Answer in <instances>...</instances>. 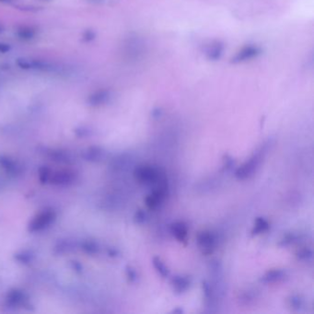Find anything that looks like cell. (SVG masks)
<instances>
[{"label": "cell", "instance_id": "1", "mask_svg": "<svg viewBox=\"0 0 314 314\" xmlns=\"http://www.w3.org/2000/svg\"><path fill=\"white\" fill-rule=\"evenodd\" d=\"M271 144L272 143L269 140L262 145L261 148H259L249 160H246L243 165H241L235 171V177L238 180H246L256 173L257 169L260 166L265 153H267Z\"/></svg>", "mask_w": 314, "mask_h": 314}, {"label": "cell", "instance_id": "2", "mask_svg": "<svg viewBox=\"0 0 314 314\" xmlns=\"http://www.w3.org/2000/svg\"><path fill=\"white\" fill-rule=\"evenodd\" d=\"M135 179L143 185L157 186L166 182V175L160 168L149 165L141 164L136 167L134 171Z\"/></svg>", "mask_w": 314, "mask_h": 314}, {"label": "cell", "instance_id": "3", "mask_svg": "<svg viewBox=\"0 0 314 314\" xmlns=\"http://www.w3.org/2000/svg\"><path fill=\"white\" fill-rule=\"evenodd\" d=\"M196 243L203 254L209 255L216 249L218 244L217 235L210 231H200L196 236Z\"/></svg>", "mask_w": 314, "mask_h": 314}, {"label": "cell", "instance_id": "4", "mask_svg": "<svg viewBox=\"0 0 314 314\" xmlns=\"http://www.w3.org/2000/svg\"><path fill=\"white\" fill-rule=\"evenodd\" d=\"M260 54H261V49L256 45H246L240 51H238L236 55L231 58V62L233 64L245 63L258 58Z\"/></svg>", "mask_w": 314, "mask_h": 314}, {"label": "cell", "instance_id": "5", "mask_svg": "<svg viewBox=\"0 0 314 314\" xmlns=\"http://www.w3.org/2000/svg\"><path fill=\"white\" fill-rule=\"evenodd\" d=\"M224 49V45L220 41H212L205 45V57L210 61H218L222 57Z\"/></svg>", "mask_w": 314, "mask_h": 314}, {"label": "cell", "instance_id": "6", "mask_svg": "<svg viewBox=\"0 0 314 314\" xmlns=\"http://www.w3.org/2000/svg\"><path fill=\"white\" fill-rule=\"evenodd\" d=\"M171 284L173 286V291L177 294L185 293L188 289H190L192 280L188 276L177 275L172 277Z\"/></svg>", "mask_w": 314, "mask_h": 314}, {"label": "cell", "instance_id": "7", "mask_svg": "<svg viewBox=\"0 0 314 314\" xmlns=\"http://www.w3.org/2000/svg\"><path fill=\"white\" fill-rule=\"evenodd\" d=\"M171 232L174 238L181 243L186 244L188 240V227L183 221H177L171 225Z\"/></svg>", "mask_w": 314, "mask_h": 314}, {"label": "cell", "instance_id": "8", "mask_svg": "<svg viewBox=\"0 0 314 314\" xmlns=\"http://www.w3.org/2000/svg\"><path fill=\"white\" fill-rule=\"evenodd\" d=\"M287 278V272L284 269L268 270L263 276H261L260 282L263 284H274L280 282Z\"/></svg>", "mask_w": 314, "mask_h": 314}, {"label": "cell", "instance_id": "9", "mask_svg": "<svg viewBox=\"0 0 314 314\" xmlns=\"http://www.w3.org/2000/svg\"><path fill=\"white\" fill-rule=\"evenodd\" d=\"M269 228L270 224L268 220L263 217H259L255 219V222H254L253 228L251 231V233L252 236H256V235L262 234L263 232L268 231Z\"/></svg>", "mask_w": 314, "mask_h": 314}, {"label": "cell", "instance_id": "10", "mask_svg": "<svg viewBox=\"0 0 314 314\" xmlns=\"http://www.w3.org/2000/svg\"><path fill=\"white\" fill-rule=\"evenodd\" d=\"M288 305L289 308L294 312H301L305 307V300L302 295L294 294L289 296L288 299Z\"/></svg>", "mask_w": 314, "mask_h": 314}, {"label": "cell", "instance_id": "11", "mask_svg": "<svg viewBox=\"0 0 314 314\" xmlns=\"http://www.w3.org/2000/svg\"><path fill=\"white\" fill-rule=\"evenodd\" d=\"M303 239L301 233H295V232H290L286 234L284 237L281 239V241L279 242L278 245L281 246V247H288L291 244H298L300 243Z\"/></svg>", "mask_w": 314, "mask_h": 314}, {"label": "cell", "instance_id": "12", "mask_svg": "<svg viewBox=\"0 0 314 314\" xmlns=\"http://www.w3.org/2000/svg\"><path fill=\"white\" fill-rule=\"evenodd\" d=\"M152 263L154 265L156 271L159 273V275L162 277H168L170 275V270L167 267L165 263L160 259V257H154L152 259Z\"/></svg>", "mask_w": 314, "mask_h": 314}, {"label": "cell", "instance_id": "13", "mask_svg": "<svg viewBox=\"0 0 314 314\" xmlns=\"http://www.w3.org/2000/svg\"><path fill=\"white\" fill-rule=\"evenodd\" d=\"M296 257L299 261L307 263L314 259V251L310 247H303L296 252Z\"/></svg>", "mask_w": 314, "mask_h": 314}, {"label": "cell", "instance_id": "14", "mask_svg": "<svg viewBox=\"0 0 314 314\" xmlns=\"http://www.w3.org/2000/svg\"><path fill=\"white\" fill-rule=\"evenodd\" d=\"M148 220V214L144 209L136 210L134 216V222L135 224L142 225L146 223Z\"/></svg>", "mask_w": 314, "mask_h": 314}, {"label": "cell", "instance_id": "15", "mask_svg": "<svg viewBox=\"0 0 314 314\" xmlns=\"http://www.w3.org/2000/svg\"><path fill=\"white\" fill-rule=\"evenodd\" d=\"M223 166H222V170L223 171H231V169H233V167L235 166L236 164V161L235 160L231 157V155L225 154L223 156Z\"/></svg>", "mask_w": 314, "mask_h": 314}, {"label": "cell", "instance_id": "16", "mask_svg": "<svg viewBox=\"0 0 314 314\" xmlns=\"http://www.w3.org/2000/svg\"><path fill=\"white\" fill-rule=\"evenodd\" d=\"M255 298V294H254V291H251V290H246L243 292L242 294H240V301L242 302H252Z\"/></svg>", "mask_w": 314, "mask_h": 314}, {"label": "cell", "instance_id": "17", "mask_svg": "<svg viewBox=\"0 0 314 314\" xmlns=\"http://www.w3.org/2000/svg\"><path fill=\"white\" fill-rule=\"evenodd\" d=\"M126 276L128 277L129 280L131 282H135L137 279V274L135 272V270L132 266H127L126 267Z\"/></svg>", "mask_w": 314, "mask_h": 314}, {"label": "cell", "instance_id": "18", "mask_svg": "<svg viewBox=\"0 0 314 314\" xmlns=\"http://www.w3.org/2000/svg\"><path fill=\"white\" fill-rule=\"evenodd\" d=\"M160 115H161V111H160V109H156L152 112V116H153L154 118L160 117Z\"/></svg>", "mask_w": 314, "mask_h": 314}, {"label": "cell", "instance_id": "19", "mask_svg": "<svg viewBox=\"0 0 314 314\" xmlns=\"http://www.w3.org/2000/svg\"><path fill=\"white\" fill-rule=\"evenodd\" d=\"M173 314H183V313H184V311H183V310H182V309L177 308V309H175V310H173Z\"/></svg>", "mask_w": 314, "mask_h": 314}]
</instances>
